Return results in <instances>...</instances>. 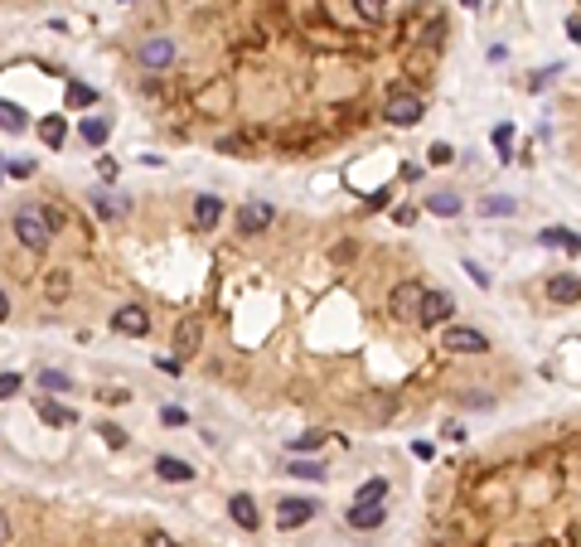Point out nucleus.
Returning <instances> with one entry per match:
<instances>
[{"mask_svg": "<svg viewBox=\"0 0 581 547\" xmlns=\"http://www.w3.org/2000/svg\"><path fill=\"white\" fill-rule=\"evenodd\" d=\"M315 446H325V431H306V436L290 441V451H315Z\"/></svg>", "mask_w": 581, "mask_h": 547, "instance_id": "nucleus-31", "label": "nucleus"}, {"mask_svg": "<svg viewBox=\"0 0 581 547\" xmlns=\"http://www.w3.org/2000/svg\"><path fill=\"white\" fill-rule=\"evenodd\" d=\"M547 296H553L557 305H577V296H581V281H577V272H562V276H553V281H547Z\"/></svg>", "mask_w": 581, "mask_h": 547, "instance_id": "nucleus-15", "label": "nucleus"}, {"mask_svg": "<svg viewBox=\"0 0 581 547\" xmlns=\"http://www.w3.org/2000/svg\"><path fill=\"white\" fill-rule=\"evenodd\" d=\"M445 349H451V354H484L490 339H484L480 329H470V325H445Z\"/></svg>", "mask_w": 581, "mask_h": 547, "instance_id": "nucleus-6", "label": "nucleus"}, {"mask_svg": "<svg viewBox=\"0 0 581 547\" xmlns=\"http://www.w3.org/2000/svg\"><path fill=\"white\" fill-rule=\"evenodd\" d=\"M218 219H223V199H218V194H199V199H194V223H199V233H213Z\"/></svg>", "mask_w": 581, "mask_h": 547, "instance_id": "nucleus-12", "label": "nucleus"}, {"mask_svg": "<svg viewBox=\"0 0 581 547\" xmlns=\"http://www.w3.org/2000/svg\"><path fill=\"white\" fill-rule=\"evenodd\" d=\"M141 547H180V543H174L170 533H151V538H145Z\"/></svg>", "mask_w": 581, "mask_h": 547, "instance_id": "nucleus-39", "label": "nucleus"}, {"mask_svg": "<svg viewBox=\"0 0 581 547\" xmlns=\"http://www.w3.org/2000/svg\"><path fill=\"white\" fill-rule=\"evenodd\" d=\"M228 513H233V523L243 533H257V523H262V513H257V499L252 494H233V499H228Z\"/></svg>", "mask_w": 581, "mask_h": 547, "instance_id": "nucleus-10", "label": "nucleus"}, {"mask_svg": "<svg viewBox=\"0 0 581 547\" xmlns=\"http://www.w3.org/2000/svg\"><path fill=\"white\" fill-rule=\"evenodd\" d=\"M465 5H470V10H480V5H484V0H465Z\"/></svg>", "mask_w": 581, "mask_h": 547, "instance_id": "nucleus-44", "label": "nucleus"}, {"mask_svg": "<svg viewBox=\"0 0 581 547\" xmlns=\"http://www.w3.org/2000/svg\"><path fill=\"white\" fill-rule=\"evenodd\" d=\"M392 219H398L402 228H412V223H417V209H407V204H402V209H392Z\"/></svg>", "mask_w": 581, "mask_h": 547, "instance_id": "nucleus-38", "label": "nucleus"}, {"mask_svg": "<svg viewBox=\"0 0 581 547\" xmlns=\"http://www.w3.org/2000/svg\"><path fill=\"white\" fill-rule=\"evenodd\" d=\"M272 223H276V209H272V204H262V199L237 209V233H247V237H252V233H267Z\"/></svg>", "mask_w": 581, "mask_h": 547, "instance_id": "nucleus-9", "label": "nucleus"}, {"mask_svg": "<svg viewBox=\"0 0 581 547\" xmlns=\"http://www.w3.org/2000/svg\"><path fill=\"white\" fill-rule=\"evenodd\" d=\"M480 213L484 219H508V213H518V199L514 194H490V199H480Z\"/></svg>", "mask_w": 581, "mask_h": 547, "instance_id": "nucleus-21", "label": "nucleus"}, {"mask_svg": "<svg viewBox=\"0 0 581 547\" xmlns=\"http://www.w3.org/2000/svg\"><path fill=\"white\" fill-rule=\"evenodd\" d=\"M58 233V213L54 209H39V204H19L15 209V237L29 247V252H44Z\"/></svg>", "mask_w": 581, "mask_h": 547, "instance_id": "nucleus-1", "label": "nucleus"}, {"mask_svg": "<svg viewBox=\"0 0 581 547\" xmlns=\"http://www.w3.org/2000/svg\"><path fill=\"white\" fill-rule=\"evenodd\" d=\"M0 131H29V112L19 107V102H0Z\"/></svg>", "mask_w": 581, "mask_h": 547, "instance_id": "nucleus-20", "label": "nucleus"}, {"mask_svg": "<svg viewBox=\"0 0 581 547\" xmlns=\"http://www.w3.org/2000/svg\"><path fill=\"white\" fill-rule=\"evenodd\" d=\"M88 204H92V213H97V219H121V213L131 209V204H127V199H117L112 189H92V194H88Z\"/></svg>", "mask_w": 581, "mask_h": 547, "instance_id": "nucleus-14", "label": "nucleus"}, {"mask_svg": "<svg viewBox=\"0 0 581 547\" xmlns=\"http://www.w3.org/2000/svg\"><path fill=\"white\" fill-rule=\"evenodd\" d=\"M508 141H514V127H508V121H504V127H494V146L508 150Z\"/></svg>", "mask_w": 581, "mask_h": 547, "instance_id": "nucleus-37", "label": "nucleus"}, {"mask_svg": "<svg viewBox=\"0 0 581 547\" xmlns=\"http://www.w3.org/2000/svg\"><path fill=\"white\" fill-rule=\"evenodd\" d=\"M112 329L127 335V339L151 335V311H141V305H121V311H112Z\"/></svg>", "mask_w": 581, "mask_h": 547, "instance_id": "nucleus-8", "label": "nucleus"}, {"mask_svg": "<svg viewBox=\"0 0 581 547\" xmlns=\"http://www.w3.org/2000/svg\"><path fill=\"white\" fill-rule=\"evenodd\" d=\"M174 58H180V44H174L170 35H151L145 44L136 49V64L151 68V73H160V68H174Z\"/></svg>", "mask_w": 581, "mask_h": 547, "instance_id": "nucleus-3", "label": "nucleus"}, {"mask_svg": "<svg viewBox=\"0 0 581 547\" xmlns=\"http://www.w3.org/2000/svg\"><path fill=\"white\" fill-rule=\"evenodd\" d=\"M441 35H445V25H441V19H431V25H427V49H441Z\"/></svg>", "mask_w": 581, "mask_h": 547, "instance_id": "nucleus-36", "label": "nucleus"}, {"mask_svg": "<svg viewBox=\"0 0 581 547\" xmlns=\"http://www.w3.org/2000/svg\"><path fill=\"white\" fill-rule=\"evenodd\" d=\"M422 117H427L422 92H392V97L383 102V121H388V127H417Z\"/></svg>", "mask_w": 581, "mask_h": 547, "instance_id": "nucleus-2", "label": "nucleus"}, {"mask_svg": "<svg viewBox=\"0 0 581 547\" xmlns=\"http://www.w3.org/2000/svg\"><path fill=\"white\" fill-rule=\"evenodd\" d=\"M417 301H422V286H417V281H402V286H392V296H388V305H392V315H398V320L417 315Z\"/></svg>", "mask_w": 581, "mask_h": 547, "instance_id": "nucleus-11", "label": "nucleus"}, {"mask_svg": "<svg viewBox=\"0 0 581 547\" xmlns=\"http://www.w3.org/2000/svg\"><path fill=\"white\" fill-rule=\"evenodd\" d=\"M538 243H543V247H562L567 257H577V252H581V243H577V233H572V228H543V233H538Z\"/></svg>", "mask_w": 581, "mask_h": 547, "instance_id": "nucleus-18", "label": "nucleus"}, {"mask_svg": "<svg viewBox=\"0 0 581 547\" xmlns=\"http://www.w3.org/2000/svg\"><path fill=\"white\" fill-rule=\"evenodd\" d=\"M10 543V519H5V509H0V547Z\"/></svg>", "mask_w": 581, "mask_h": 547, "instance_id": "nucleus-42", "label": "nucleus"}, {"mask_svg": "<svg viewBox=\"0 0 581 547\" xmlns=\"http://www.w3.org/2000/svg\"><path fill=\"white\" fill-rule=\"evenodd\" d=\"M19 388H25V383H19V374H0V402H10Z\"/></svg>", "mask_w": 581, "mask_h": 547, "instance_id": "nucleus-33", "label": "nucleus"}, {"mask_svg": "<svg viewBox=\"0 0 581 547\" xmlns=\"http://www.w3.org/2000/svg\"><path fill=\"white\" fill-rule=\"evenodd\" d=\"M82 141H88V146H107L112 141V121L107 117H82Z\"/></svg>", "mask_w": 581, "mask_h": 547, "instance_id": "nucleus-22", "label": "nucleus"}, {"mask_svg": "<svg viewBox=\"0 0 581 547\" xmlns=\"http://www.w3.org/2000/svg\"><path fill=\"white\" fill-rule=\"evenodd\" d=\"M127 5H136V0H127Z\"/></svg>", "mask_w": 581, "mask_h": 547, "instance_id": "nucleus-45", "label": "nucleus"}, {"mask_svg": "<svg viewBox=\"0 0 581 547\" xmlns=\"http://www.w3.org/2000/svg\"><path fill=\"white\" fill-rule=\"evenodd\" d=\"M97 431H102V441H107V446H112V451H121V446H127V441H131V436H127V431H121V427H117V421H97Z\"/></svg>", "mask_w": 581, "mask_h": 547, "instance_id": "nucleus-29", "label": "nucleus"}, {"mask_svg": "<svg viewBox=\"0 0 581 547\" xmlns=\"http://www.w3.org/2000/svg\"><path fill=\"white\" fill-rule=\"evenodd\" d=\"M155 474L170 480V484H190L194 480V466H190V460H180V456H155Z\"/></svg>", "mask_w": 581, "mask_h": 547, "instance_id": "nucleus-13", "label": "nucleus"}, {"mask_svg": "<svg viewBox=\"0 0 581 547\" xmlns=\"http://www.w3.org/2000/svg\"><path fill=\"white\" fill-rule=\"evenodd\" d=\"M451 160H455V150L445 146V141H436V146L427 150V165H451Z\"/></svg>", "mask_w": 581, "mask_h": 547, "instance_id": "nucleus-32", "label": "nucleus"}, {"mask_svg": "<svg viewBox=\"0 0 581 547\" xmlns=\"http://www.w3.org/2000/svg\"><path fill=\"white\" fill-rule=\"evenodd\" d=\"M92 102H97V92L88 82H68V107H92Z\"/></svg>", "mask_w": 581, "mask_h": 547, "instance_id": "nucleus-28", "label": "nucleus"}, {"mask_svg": "<svg viewBox=\"0 0 581 547\" xmlns=\"http://www.w3.org/2000/svg\"><path fill=\"white\" fill-rule=\"evenodd\" d=\"M461 266H465V276H470V281H475V286H484V291H490V281H494V276H490V272H484V266H480V262H470V257H465V262H461Z\"/></svg>", "mask_w": 581, "mask_h": 547, "instance_id": "nucleus-30", "label": "nucleus"}, {"mask_svg": "<svg viewBox=\"0 0 581 547\" xmlns=\"http://www.w3.org/2000/svg\"><path fill=\"white\" fill-rule=\"evenodd\" d=\"M577 35H581V15L572 10V15H567V39H577Z\"/></svg>", "mask_w": 581, "mask_h": 547, "instance_id": "nucleus-41", "label": "nucleus"}, {"mask_svg": "<svg viewBox=\"0 0 581 547\" xmlns=\"http://www.w3.org/2000/svg\"><path fill=\"white\" fill-rule=\"evenodd\" d=\"M359 19H368V25H378L383 15H388V0H354Z\"/></svg>", "mask_w": 581, "mask_h": 547, "instance_id": "nucleus-26", "label": "nucleus"}, {"mask_svg": "<svg viewBox=\"0 0 581 547\" xmlns=\"http://www.w3.org/2000/svg\"><path fill=\"white\" fill-rule=\"evenodd\" d=\"M199 339H204V320L199 315H184L180 325H174V358H190V354H199Z\"/></svg>", "mask_w": 581, "mask_h": 547, "instance_id": "nucleus-7", "label": "nucleus"}, {"mask_svg": "<svg viewBox=\"0 0 581 547\" xmlns=\"http://www.w3.org/2000/svg\"><path fill=\"white\" fill-rule=\"evenodd\" d=\"M451 315H455V296H451V291H422V301H417V325L441 329Z\"/></svg>", "mask_w": 581, "mask_h": 547, "instance_id": "nucleus-4", "label": "nucleus"}, {"mask_svg": "<svg viewBox=\"0 0 581 547\" xmlns=\"http://www.w3.org/2000/svg\"><path fill=\"white\" fill-rule=\"evenodd\" d=\"M39 388H49V392H68V388H73V378L64 374V368H44V374H39Z\"/></svg>", "mask_w": 581, "mask_h": 547, "instance_id": "nucleus-25", "label": "nucleus"}, {"mask_svg": "<svg viewBox=\"0 0 581 547\" xmlns=\"http://www.w3.org/2000/svg\"><path fill=\"white\" fill-rule=\"evenodd\" d=\"M383 523V504H354L349 509V528H378Z\"/></svg>", "mask_w": 581, "mask_h": 547, "instance_id": "nucleus-23", "label": "nucleus"}, {"mask_svg": "<svg viewBox=\"0 0 581 547\" xmlns=\"http://www.w3.org/2000/svg\"><path fill=\"white\" fill-rule=\"evenodd\" d=\"M39 421H49V427H78V412L64 407V402H54V397H44L39 402Z\"/></svg>", "mask_w": 581, "mask_h": 547, "instance_id": "nucleus-16", "label": "nucleus"}, {"mask_svg": "<svg viewBox=\"0 0 581 547\" xmlns=\"http://www.w3.org/2000/svg\"><path fill=\"white\" fill-rule=\"evenodd\" d=\"M286 470L296 474V480H329V470L320 466V460H290Z\"/></svg>", "mask_w": 581, "mask_h": 547, "instance_id": "nucleus-24", "label": "nucleus"}, {"mask_svg": "<svg viewBox=\"0 0 581 547\" xmlns=\"http://www.w3.org/2000/svg\"><path fill=\"white\" fill-rule=\"evenodd\" d=\"M184 407H160V427H184Z\"/></svg>", "mask_w": 581, "mask_h": 547, "instance_id": "nucleus-34", "label": "nucleus"}, {"mask_svg": "<svg viewBox=\"0 0 581 547\" xmlns=\"http://www.w3.org/2000/svg\"><path fill=\"white\" fill-rule=\"evenodd\" d=\"M315 513H320V504H315V499H306V494H290V499L276 504V523H282L286 533H290V528H306V523L315 519Z\"/></svg>", "mask_w": 581, "mask_h": 547, "instance_id": "nucleus-5", "label": "nucleus"}, {"mask_svg": "<svg viewBox=\"0 0 581 547\" xmlns=\"http://www.w3.org/2000/svg\"><path fill=\"white\" fill-rule=\"evenodd\" d=\"M5 320H10V296L0 291V325H5Z\"/></svg>", "mask_w": 581, "mask_h": 547, "instance_id": "nucleus-43", "label": "nucleus"}, {"mask_svg": "<svg viewBox=\"0 0 581 547\" xmlns=\"http://www.w3.org/2000/svg\"><path fill=\"white\" fill-rule=\"evenodd\" d=\"M553 78H557V68H543V73L533 78V92H543V88H547V82H553Z\"/></svg>", "mask_w": 581, "mask_h": 547, "instance_id": "nucleus-40", "label": "nucleus"}, {"mask_svg": "<svg viewBox=\"0 0 581 547\" xmlns=\"http://www.w3.org/2000/svg\"><path fill=\"white\" fill-rule=\"evenodd\" d=\"M39 141H44L49 150H64V141H68V121H64V117H44V121H39Z\"/></svg>", "mask_w": 581, "mask_h": 547, "instance_id": "nucleus-17", "label": "nucleus"}, {"mask_svg": "<svg viewBox=\"0 0 581 547\" xmlns=\"http://www.w3.org/2000/svg\"><path fill=\"white\" fill-rule=\"evenodd\" d=\"M383 499H388V480H368V484L359 489L354 504H383Z\"/></svg>", "mask_w": 581, "mask_h": 547, "instance_id": "nucleus-27", "label": "nucleus"}, {"mask_svg": "<svg viewBox=\"0 0 581 547\" xmlns=\"http://www.w3.org/2000/svg\"><path fill=\"white\" fill-rule=\"evenodd\" d=\"M465 204H461V194H427V213H436V219H455V213H461Z\"/></svg>", "mask_w": 581, "mask_h": 547, "instance_id": "nucleus-19", "label": "nucleus"}, {"mask_svg": "<svg viewBox=\"0 0 581 547\" xmlns=\"http://www.w3.org/2000/svg\"><path fill=\"white\" fill-rule=\"evenodd\" d=\"M5 174H15V180H29V174H35V160H10Z\"/></svg>", "mask_w": 581, "mask_h": 547, "instance_id": "nucleus-35", "label": "nucleus"}]
</instances>
